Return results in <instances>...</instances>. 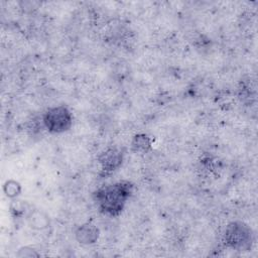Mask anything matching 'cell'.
I'll use <instances>...</instances> for the list:
<instances>
[{
    "label": "cell",
    "instance_id": "1",
    "mask_svg": "<svg viewBox=\"0 0 258 258\" xmlns=\"http://www.w3.org/2000/svg\"><path fill=\"white\" fill-rule=\"evenodd\" d=\"M133 192L134 184L128 180H121L100 187L93 194V197L103 215L117 217L122 213L127 200Z\"/></svg>",
    "mask_w": 258,
    "mask_h": 258
},
{
    "label": "cell",
    "instance_id": "2",
    "mask_svg": "<svg viewBox=\"0 0 258 258\" xmlns=\"http://www.w3.org/2000/svg\"><path fill=\"white\" fill-rule=\"evenodd\" d=\"M254 242L252 229L241 221L231 222L224 233V243L227 247L236 251H249Z\"/></svg>",
    "mask_w": 258,
    "mask_h": 258
},
{
    "label": "cell",
    "instance_id": "3",
    "mask_svg": "<svg viewBox=\"0 0 258 258\" xmlns=\"http://www.w3.org/2000/svg\"><path fill=\"white\" fill-rule=\"evenodd\" d=\"M42 123L49 133H63L69 131L73 126V114L64 105L50 107L44 112Z\"/></svg>",
    "mask_w": 258,
    "mask_h": 258
},
{
    "label": "cell",
    "instance_id": "4",
    "mask_svg": "<svg viewBox=\"0 0 258 258\" xmlns=\"http://www.w3.org/2000/svg\"><path fill=\"white\" fill-rule=\"evenodd\" d=\"M103 174H110L117 170L123 162V152L116 147H109L98 157Z\"/></svg>",
    "mask_w": 258,
    "mask_h": 258
},
{
    "label": "cell",
    "instance_id": "5",
    "mask_svg": "<svg viewBox=\"0 0 258 258\" xmlns=\"http://www.w3.org/2000/svg\"><path fill=\"white\" fill-rule=\"evenodd\" d=\"M100 231L92 223H85L79 226L75 231L76 240L82 245H91L98 241Z\"/></svg>",
    "mask_w": 258,
    "mask_h": 258
},
{
    "label": "cell",
    "instance_id": "6",
    "mask_svg": "<svg viewBox=\"0 0 258 258\" xmlns=\"http://www.w3.org/2000/svg\"><path fill=\"white\" fill-rule=\"evenodd\" d=\"M27 220L29 226L35 230H44L49 226L48 216L38 210L31 211L27 217Z\"/></svg>",
    "mask_w": 258,
    "mask_h": 258
},
{
    "label": "cell",
    "instance_id": "7",
    "mask_svg": "<svg viewBox=\"0 0 258 258\" xmlns=\"http://www.w3.org/2000/svg\"><path fill=\"white\" fill-rule=\"evenodd\" d=\"M151 139L144 133L136 134L131 141V150L137 153H147L151 150Z\"/></svg>",
    "mask_w": 258,
    "mask_h": 258
},
{
    "label": "cell",
    "instance_id": "8",
    "mask_svg": "<svg viewBox=\"0 0 258 258\" xmlns=\"http://www.w3.org/2000/svg\"><path fill=\"white\" fill-rule=\"evenodd\" d=\"M4 192L8 198L14 199L21 192V185L15 180H8L4 184Z\"/></svg>",
    "mask_w": 258,
    "mask_h": 258
},
{
    "label": "cell",
    "instance_id": "9",
    "mask_svg": "<svg viewBox=\"0 0 258 258\" xmlns=\"http://www.w3.org/2000/svg\"><path fill=\"white\" fill-rule=\"evenodd\" d=\"M18 257H38L39 254L32 248L29 247H22L18 250L17 254Z\"/></svg>",
    "mask_w": 258,
    "mask_h": 258
}]
</instances>
